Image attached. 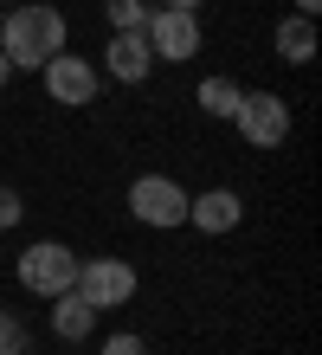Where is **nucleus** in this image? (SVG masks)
<instances>
[{
	"label": "nucleus",
	"mask_w": 322,
	"mask_h": 355,
	"mask_svg": "<svg viewBox=\"0 0 322 355\" xmlns=\"http://www.w3.org/2000/svg\"><path fill=\"white\" fill-rule=\"evenodd\" d=\"M187 220L200 226V233H232V226L245 220V200L232 194V187H206V194H187Z\"/></svg>",
	"instance_id": "8"
},
{
	"label": "nucleus",
	"mask_w": 322,
	"mask_h": 355,
	"mask_svg": "<svg viewBox=\"0 0 322 355\" xmlns=\"http://www.w3.org/2000/svg\"><path fill=\"white\" fill-rule=\"evenodd\" d=\"M19 214H26L19 187H7V181H0V233H7V226H19Z\"/></svg>",
	"instance_id": "14"
},
{
	"label": "nucleus",
	"mask_w": 322,
	"mask_h": 355,
	"mask_svg": "<svg viewBox=\"0 0 322 355\" xmlns=\"http://www.w3.org/2000/svg\"><path fill=\"white\" fill-rule=\"evenodd\" d=\"M103 13H110V26H116V33H142L155 7H148V0H103Z\"/></svg>",
	"instance_id": "13"
},
{
	"label": "nucleus",
	"mask_w": 322,
	"mask_h": 355,
	"mask_svg": "<svg viewBox=\"0 0 322 355\" xmlns=\"http://www.w3.org/2000/svg\"><path fill=\"white\" fill-rule=\"evenodd\" d=\"M142 39H148V52L155 58H175V65H187V58H200V13H181V7H155L148 13V26H142Z\"/></svg>",
	"instance_id": "4"
},
{
	"label": "nucleus",
	"mask_w": 322,
	"mask_h": 355,
	"mask_svg": "<svg viewBox=\"0 0 322 355\" xmlns=\"http://www.w3.org/2000/svg\"><path fill=\"white\" fill-rule=\"evenodd\" d=\"M7 78H13V65H7V52H0V85H7Z\"/></svg>",
	"instance_id": "19"
},
{
	"label": "nucleus",
	"mask_w": 322,
	"mask_h": 355,
	"mask_svg": "<svg viewBox=\"0 0 322 355\" xmlns=\"http://www.w3.org/2000/svg\"><path fill=\"white\" fill-rule=\"evenodd\" d=\"M0 349H26V329H19L13 310H0Z\"/></svg>",
	"instance_id": "15"
},
{
	"label": "nucleus",
	"mask_w": 322,
	"mask_h": 355,
	"mask_svg": "<svg viewBox=\"0 0 322 355\" xmlns=\"http://www.w3.org/2000/svg\"><path fill=\"white\" fill-rule=\"evenodd\" d=\"M103 355H148V349H142V336H129V329H123V336L103 343Z\"/></svg>",
	"instance_id": "16"
},
{
	"label": "nucleus",
	"mask_w": 322,
	"mask_h": 355,
	"mask_svg": "<svg viewBox=\"0 0 322 355\" xmlns=\"http://www.w3.org/2000/svg\"><path fill=\"white\" fill-rule=\"evenodd\" d=\"M7 7H13V0H7Z\"/></svg>",
	"instance_id": "21"
},
{
	"label": "nucleus",
	"mask_w": 322,
	"mask_h": 355,
	"mask_svg": "<svg viewBox=\"0 0 322 355\" xmlns=\"http://www.w3.org/2000/svg\"><path fill=\"white\" fill-rule=\"evenodd\" d=\"M39 71H46V97H52V103H71V110L97 103V65H91V58H78V52H52Z\"/></svg>",
	"instance_id": "7"
},
{
	"label": "nucleus",
	"mask_w": 322,
	"mask_h": 355,
	"mask_svg": "<svg viewBox=\"0 0 322 355\" xmlns=\"http://www.w3.org/2000/svg\"><path fill=\"white\" fill-rule=\"evenodd\" d=\"M13 278L26 284L33 297H58V291L78 284V252H71V245H58V239H33L26 252H19Z\"/></svg>",
	"instance_id": "2"
},
{
	"label": "nucleus",
	"mask_w": 322,
	"mask_h": 355,
	"mask_svg": "<svg viewBox=\"0 0 322 355\" xmlns=\"http://www.w3.org/2000/svg\"><path fill=\"white\" fill-rule=\"evenodd\" d=\"M103 71L123 78V85H142V78L155 71V52H148V39H142V33H116V39H110V52H103Z\"/></svg>",
	"instance_id": "9"
},
{
	"label": "nucleus",
	"mask_w": 322,
	"mask_h": 355,
	"mask_svg": "<svg viewBox=\"0 0 322 355\" xmlns=\"http://www.w3.org/2000/svg\"><path fill=\"white\" fill-rule=\"evenodd\" d=\"M277 58H284V65H310L316 58V19L310 13L277 19Z\"/></svg>",
	"instance_id": "11"
},
{
	"label": "nucleus",
	"mask_w": 322,
	"mask_h": 355,
	"mask_svg": "<svg viewBox=\"0 0 322 355\" xmlns=\"http://www.w3.org/2000/svg\"><path fill=\"white\" fill-rule=\"evenodd\" d=\"M232 123H239V136L251 142V149H277V142L290 136V103L271 97V91H245L239 110H232Z\"/></svg>",
	"instance_id": "6"
},
{
	"label": "nucleus",
	"mask_w": 322,
	"mask_h": 355,
	"mask_svg": "<svg viewBox=\"0 0 322 355\" xmlns=\"http://www.w3.org/2000/svg\"><path fill=\"white\" fill-rule=\"evenodd\" d=\"M161 7H181V13H200V0H161Z\"/></svg>",
	"instance_id": "17"
},
{
	"label": "nucleus",
	"mask_w": 322,
	"mask_h": 355,
	"mask_svg": "<svg viewBox=\"0 0 322 355\" xmlns=\"http://www.w3.org/2000/svg\"><path fill=\"white\" fill-rule=\"evenodd\" d=\"M129 214L142 226H181L187 220V187L175 175H136L129 181Z\"/></svg>",
	"instance_id": "5"
},
{
	"label": "nucleus",
	"mask_w": 322,
	"mask_h": 355,
	"mask_svg": "<svg viewBox=\"0 0 322 355\" xmlns=\"http://www.w3.org/2000/svg\"><path fill=\"white\" fill-rule=\"evenodd\" d=\"M0 355H26V349H0Z\"/></svg>",
	"instance_id": "20"
},
{
	"label": "nucleus",
	"mask_w": 322,
	"mask_h": 355,
	"mask_svg": "<svg viewBox=\"0 0 322 355\" xmlns=\"http://www.w3.org/2000/svg\"><path fill=\"white\" fill-rule=\"evenodd\" d=\"M239 97H245V85H232V78H200V91H193V103H200L206 116H220V123H232Z\"/></svg>",
	"instance_id": "12"
},
{
	"label": "nucleus",
	"mask_w": 322,
	"mask_h": 355,
	"mask_svg": "<svg viewBox=\"0 0 322 355\" xmlns=\"http://www.w3.org/2000/svg\"><path fill=\"white\" fill-rule=\"evenodd\" d=\"M0 52H7V65L39 71L52 52H64V13L46 0H13L7 19H0Z\"/></svg>",
	"instance_id": "1"
},
{
	"label": "nucleus",
	"mask_w": 322,
	"mask_h": 355,
	"mask_svg": "<svg viewBox=\"0 0 322 355\" xmlns=\"http://www.w3.org/2000/svg\"><path fill=\"white\" fill-rule=\"evenodd\" d=\"M78 297L91 304V310H116L136 297V265L129 259H78Z\"/></svg>",
	"instance_id": "3"
},
{
	"label": "nucleus",
	"mask_w": 322,
	"mask_h": 355,
	"mask_svg": "<svg viewBox=\"0 0 322 355\" xmlns=\"http://www.w3.org/2000/svg\"><path fill=\"white\" fill-rule=\"evenodd\" d=\"M91 329H97V310L84 304L78 291H58V297H52V336L58 343H84Z\"/></svg>",
	"instance_id": "10"
},
{
	"label": "nucleus",
	"mask_w": 322,
	"mask_h": 355,
	"mask_svg": "<svg viewBox=\"0 0 322 355\" xmlns=\"http://www.w3.org/2000/svg\"><path fill=\"white\" fill-rule=\"evenodd\" d=\"M296 13H310V19H316V13H322V0H296Z\"/></svg>",
	"instance_id": "18"
}]
</instances>
